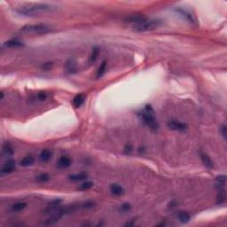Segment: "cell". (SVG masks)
<instances>
[{"mask_svg": "<svg viewBox=\"0 0 227 227\" xmlns=\"http://www.w3.org/2000/svg\"><path fill=\"white\" fill-rule=\"evenodd\" d=\"M54 5H49V4H35L27 6H22L20 9L17 10V12L20 14L26 15V16H31V15H36V14L49 12L54 9Z\"/></svg>", "mask_w": 227, "mask_h": 227, "instance_id": "cell-1", "label": "cell"}, {"mask_svg": "<svg viewBox=\"0 0 227 227\" xmlns=\"http://www.w3.org/2000/svg\"><path fill=\"white\" fill-rule=\"evenodd\" d=\"M140 119L142 120V122L148 126L151 130L153 131H157L158 130V122L155 119L154 115V111L151 108L150 106H147L146 109L142 112H140L138 114Z\"/></svg>", "mask_w": 227, "mask_h": 227, "instance_id": "cell-2", "label": "cell"}, {"mask_svg": "<svg viewBox=\"0 0 227 227\" xmlns=\"http://www.w3.org/2000/svg\"><path fill=\"white\" fill-rule=\"evenodd\" d=\"M52 30V28L45 24H29L21 28V31L33 34H46Z\"/></svg>", "mask_w": 227, "mask_h": 227, "instance_id": "cell-3", "label": "cell"}, {"mask_svg": "<svg viewBox=\"0 0 227 227\" xmlns=\"http://www.w3.org/2000/svg\"><path fill=\"white\" fill-rule=\"evenodd\" d=\"M160 25V21H156V20H150V21H147V20H145V21H143L142 22L134 25L133 29L135 31H138V32H145V31H148V30L154 29V28L159 27Z\"/></svg>", "mask_w": 227, "mask_h": 227, "instance_id": "cell-4", "label": "cell"}, {"mask_svg": "<svg viewBox=\"0 0 227 227\" xmlns=\"http://www.w3.org/2000/svg\"><path fill=\"white\" fill-rule=\"evenodd\" d=\"M168 127L170 130L173 131H184L187 129V125L184 122H178V121H170L168 122Z\"/></svg>", "mask_w": 227, "mask_h": 227, "instance_id": "cell-5", "label": "cell"}, {"mask_svg": "<svg viewBox=\"0 0 227 227\" xmlns=\"http://www.w3.org/2000/svg\"><path fill=\"white\" fill-rule=\"evenodd\" d=\"M15 170V161L13 160L7 161L2 168V173H12Z\"/></svg>", "mask_w": 227, "mask_h": 227, "instance_id": "cell-6", "label": "cell"}, {"mask_svg": "<svg viewBox=\"0 0 227 227\" xmlns=\"http://www.w3.org/2000/svg\"><path fill=\"white\" fill-rule=\"evenodd\" d=\"M71 165V160L67 156H62L60 157L58 162H57V167L59 169H66Z\"/></svg>", "mask_w": 227, "mask_h": 227, "instance_id": "cell-7", "label": "cell"}, {"mask_svg": "<svg viewBox=\"0 0 227 227\" xmlns=\"http://www.w3.org/2000/svg\"><path fill=\"white\" fill-rule=\"evenodd\" d=\"M200 159L202 161L203 164L208 168V169H213L214 165H213V161H211V159L209 158V156L204 153H200Z\"/></svg>", "mask_w": 227, "mask_h": 227, "instance_id": "cell-8", "label": "cell"}, {"mask_svg": "<svg viewBox=\"0 0 227 227\" xmlns=\"http://www.w3.org/2000/svg\"><path fill=\"white\" fill-rule=\"evenodd\" d=\"M110 191H111V193H112L114 195H115V196H120V195H122V194L123 193V192H124L123 188L122 186H120L119 185H117V184H113V185L110 186Z\"/></svg>", "mask_w": 227, "mask_h": 227, "instance_id": "cell-9", "label": "cell"}, {"mask_svg": "<svg viewBox=\"0 0 227 227\" xmlns=\"http://www.w3.org/2000/svg\"><path fill=\"white\" fill-rule=\"evenodd\" d=\"M84 100H85V96H84V94H78V95H76V96L74 98V99H73V105L76 107H79L83 104Z\"/></svg>", "mask_w": 227, "mask_h": 227, "instance_id": "cell-10", "label": "cell"}, {"mask_svg": "<svg viewBox=\"0 0 227 227\" xmlns=\"http://www.w3.org/2000/svg\"><path fill=\"white\" fill-rule=\"evenodd\" d=\"M60 203H61V200H53L52 202H50L48 204V206H47V208L45 209V212H52V211H54L55 209H57L60 207Z\"/></svg>", "mask_w": 227, "mask_h": 227, "instance_id": "cell-11", "label": "cell"}, {"mask_svg": "<svg viewBox=\"0 0 227 227\" xmlns=\"http://www.w3.org/2000/svg\"><path fill=\"white\" fill-rule=\"evenodd\" d=\"M52 157V152L49 149H44L41 152L40 160L43 162H46L51 159Z\"/></svg>", "mask_w": 227, "mask_h": 227, "instance_id": "cell-12", "label": "cell"}, {"mask_svg": "<svg viewBox=\"0 0 227 227\" xmlns=\"http://www.w3.org/2000/svg\"><path fill=\"white\" fill-rule=\"evenodd\" d=\"M178 14H180V15H182L186 20H187L189 22H191V23H194L195 21H194V20H193V16H192V14H190L189 13H187L186 11H185V10H182V9H177L176 10Z\"/></svg>", "mask_w": 227, "mask_h": 227, "instance_id": "cell-13", "label": "cell"}, {"mask_svg": "<svg viewBox=\"0 0 227 227\" xmlns=\"http://www.w3.org/2000/svg\"><path fill=\"white\" fill-rule=\"evenodd\" d=\"M225 199H226V194H225V189L223 188H220L219 190V193L217 194V199H216V202L217 204H223L225 201Z\"/></svg>", "mask_w": 227, "mask_h": 227, "instance_id": "cell-14", "label": "cell"}, {"mask_svg": "<svg viewBox=\"0 0 227 227\" xmlns=\"http://www.w3.org/2000/svg\"><path fill=\"white\" fill-rule=\"evenodd\" d=\"M34 163V158L31 156V155H28V156H25L22 160L21 161V165L23 166V167H28V166H30Z\"/></svg>", "mask_w": 227, "mask_h": 227, "instance_id": "cell-15", "label": "cell"}, {"mask_svg": "<svg viewBox=\"0 0 227 227\" xmlns=\"http://www.w3.org/2000/svg\"><path fill=\"white\" fill-rule=\"evenodd\" d=\"M177 217L182 223H187L190 220V215L185 211H179L177 214Z\"/></svg>", "mask_w": 227, "mask_h": 227, "instance_id": "cell-16", "label": "cell"}, {"mask_svg": "<svg viewBox=\"0 0 227 227\" xmlns=\"http://www.w3.org/2000/svg\"><path fill=\"white\" fill-rule=\"evenodd\" d=\"M26 206L27 204L25 202H17L12 206V210L14 212H19V211L23 210L26 208Z\"/></svg>", "mask_w": 227, "mask_h": 227, "instance_id": "cell-17", "label": "cell"}, {"mask_svg": "<svg viewBox=\"0 0 227 227\" xmlns=\"http://www.w3.org/2000/svg\"><path fill=\"white\" fill-rule=\"evenodd\" d=\"M216 187H218L219 189L222 188L225 185L226 183V176L225 175H222V176H219L216 177Z\"/></svg>", "mask_w": 227, "mask_h": 227, "instance_id": "cell-18", "label": "cell"}, {"mask_svg": "<svg viewBox=\"0 0 227 227\" xmlns=\"http://www.w3.org/2000/svg\"><path fill=\"white\" fill-rule=\"evenodd\" d=\"M5 45L6 47H12V48H14V47H20V46H22L23 44H22V42H21V41L19 40H10L8 41V42H5Z\"/></svg>", "mask_w": 227, "mask_h": 227, "instance_id": "cell-19", "label": "cell"}, {"mask_svg": "<svg viewBox=\"0 0 227 227\" xmlns=\"http://www.w3.org/2000/svg\"><path fill=\"white\" fill-rule=\"evenodd\" d=\"M87 177V174L86 173H79V174H75L69 177V179L72 181H80L83 179H85Z\"/></svg>", "mask_w": 227, "mask_h": 227, "instance_id": "cell-20", "label": "cell"}, {"mask_svg": "<svg viewBox=\"0 0 227 227\" xmlns=\"http://www.w3.org/2000/svg\"><path fill=\"white\" fill-rule=\"evenodd\" d=\"M106 68H107V62H106V61H103V62L101 63V65L99 66V69H98V72H97V77H98V78H99V77H101V76L105 74Z\"/></svg>", "mask_w": 227, "mask_h": 227, "instance_id": "cell-21", "label": "cell"}, {"mask_svg": "<svg viewBox=\"0 0 227 227\" xmlns=\"http://www.w3.org/2000/svg\"><path fill=\"white\" fill-rule=\"evenodd\" d=\"M99 48L95 47L93 50H92V54H91L90 58H89V63H90V64L93 63L94 61L97 60V58H98V56H99Z\"/></svg>", "mask_w": 227, "mask_h": 227, "instance_id": "cell-22", "label": "cell"}, {"mask_svg": "<svg viewBox=\"0 0 227 227\" xmlns=\"http://www.w3.org/2000/svg\"><path fill=\"white\" fill-rule=\"evenodd\" d=\"M3 149H4V152L7 154V155H12L14 154V149H13V147L11 146L10 143L6 142L4 144V147H3Z\"/></svg>", "mask_w": 227, "mask_h": 227, "instance_id": "cell-23", "label": "cell"}, {"mask_svg": "<svg viewBox=\"0 0 227 227\" xmlns=\"http://www.w3.org/2000/svg\"><path fill=\"white\" fill-rule=\"evenodd\" d=\"M93 186V183L92 182H85L83 184H82L80 186L78 187V190L80 191H86V190H89L90 188Z\"/></svg>", "mask_w": 227, "mask_h": 227, "instance_id": "cell-24", "label": "cell"}, {"mask_svg": "<svg viewBox=\"0 0 227 227\" xmlns=\"http://www.w3.org/2000/svg\"><path fill=\"white\" fill-rule=\"evenodd\" d=\"M49 178H50V176L48 175V174H41L39 175L37 177V180L38 181V182H40V183H44V182H46V181H48L49 180Z\"/></svg>", "mask_w": 227, "mask_h": 227, "instance_id": "cell-25", "label": "cell"}, {"mask_svg": "<svg viewBox=\"0 0 227 227\" xmlns=\"http://www.w3.org/2000/svg\"><path fill=\"white\" fill-rule=\"evenodd\" d=\"M220 132L222 134V136L224 138H226V125L225 124H223L221 127H220Z\"/></svg>", "mask_w": 227, "mask_h": 227, "instance_id": "cell-26", "label": "cell"}, {"mask_svg": "<svg viewBox=\"0 0 227 227\" xmlns=\"http://www.w3.org/2000/svg\"><path fill=\"white\" fill-rule=\"evenodd\" d=\"M124 152H125V154H130L131 152H132V147H131V145H127L125 148H124Z\"/></svg>", "mask_w": 227, "mask_h": 227, "instance_id": "cell-27", "label": "cell"}, {"mask_svg": "<svg viewBox=\"0 0 227 227\" xmlns=\"http://www.w3.org/2000/svg\"><path fill=\"white\" fill-rule=\"evenodd\" d=\"M52 67H53V63L52 62H48V63H44L42 66V68L44 69V70H48V69H50Z\"/></svg>", "mask_w": 227, "mask_h": 227, "instance_id": "cell-28", "label": "cell"}, {"mask_svg": "<svg viewBox=\"0 0 227 227\" xmlns=\"http://www.w3.org/2000/svg\"><path fill=\"white\" fill-rule=\"evenodd\" d=\"M131 209V206L129 205V204H123L122 207H121V209L122 210V211H127V210H129Z\"/></svg>", "mask_w": 227, "mask_h": 227, "instance_id": "cell-29", "label": "cell"}, {"mask_svg": "<svg viewBox=\"0 0 227 227\" xmlns=\"http://www.w3.org/2000/svg\"><path fill=\"white\" fill-rule=\"evenodd\" d=\"M38 99H39L40 100H44V99H46V94L44 93V92H40V93H38Z\"/></svg>", "mask_w": 227, "mask_h": 227, "instance_id": "cell-30", "label": "cell"}, {"mask_svg": "<svg viewBox=\"0 0 227 227\" xmlns=\"http://www.w3.org/2000/svg\"><path fill=\"white\" fill-rule=\"evenodd\" d=\"M93 205H94L93 202L89 201V202H86V203L84 204V207H85V208H92V207H93Z\"/></svg>", "mask_w": 227, "mask_h": 227, "instance_id": "cell-31", "label": "cell"}]
</instances>
